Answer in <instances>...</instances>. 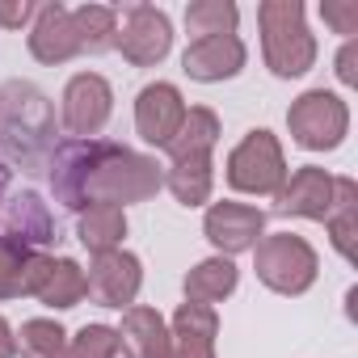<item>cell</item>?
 I'll use <instances>...</instances> for the list:
<instances>
[{
  "label": "cell",
  "mask_w": 358,
  "mask_h": 358,
  "mask_svg": "<svg viewBox=\"0 0 358 358\" xmlns=\"http://www.w3.org/2000/svg\"><path fill=\"white\" fill-rule=\"evenodd\" d=\"M30 262V249L13 245L0 236V299H17L22 295V270Z\"/></svg>",
  "instance_id": "29"
},
{
  "label": "cell",
  "mask_w": 358,
  "mask_h": 358,
  "mask_svg": "<svg viewBox=\"0 0 358 358\" xmlns=\"http://www.w3.org/2000/svg\"><path fill=\"white\" fill-rule=\"evenodd\" d=\"M51 135H55L51 106L34 85L26 80L0 85V152L9 160L34 164L51 148Z\"/></svg>",
  "instance_id": "2"
},
{
  "label": "cell",
  "mask_w": 358,
  "mask_h": 358,
  "mask_svg": "<svg viewBox=\"0 0 358 358\" xmlns=\"http://www.w3.org/2000/svg\"><path fill=\"white\" fill-rule=\"evenodd\" d=\"M114 47H118L122 59L135 64V68H152V64H160V59L169 55V47H173L169 13L156 9V5H127Z\"/></svg>",
  "instance_id": "7"
},
{
  "label": "cell",
  "mask_w": 358,
  "mask_h": 358,
  "mask_svg": "<svg viewBox=\"0 0 358 358\" xmlns=\"http://www.w3.org/2000/svg\"><path fill=\"white\" fill-rule=\"evenodd\" d=\"M291 139L308 152H333L350 135V106L329 89H308L287 110Z\"/></svg>",
  "instance_id": "5"
},
{
  "label": "cell",
  "mask_w": 358,
  "mask_h": 358,
  "mask_svg": "<svg viewBox=\"0 0 358 358\" xmlns=\"http://www.w3.org/2000/svg\"><path fill=\"white\" fill-rule=\"evenodd\" d=\"M97 152H101V139H68V143H59L51 152L47 177H51L55 203H64L68 211L89 207V177H93Z\"/></svg>",
  "instance_id": "8"
},
{
  "label": "cell",
  "mask_w": 358,
  "mask_h": 358,
  "mask_svg": "<svg viewBox=\"0 0 358 358\" xmlns=\"http://www.w3.org/2000/svg\"><path fill=\"white\" fill-rule=\"evenodd\" d=\"M30 55L38 64H68L72 55H80L68 5H59V0L55 5H38L34 26H30Z\"/></svg>",
  "instance_id": "17"
},
{
  "label": "cell",
  "mask_w": 358,
  "mask_h": 358,
  "mask_svg": "<svg viewBox=\"0 0 358 358\" xmlns=\"http://www.w3.org/2000/svg\"><path fill=\"white\" fill-rule=\"evenodd\" d=\"M118 350L122 358H169V324L156 308L131 303L118 324Z\"/></svg>",
  "instance_id": "18"
},
{
  "label": "cell",
  "mask_w": 358,
  "mask_h": 358,
  "mask_svg": "<svg viewBox=\"0 0 358 358\" xmlns=\"http://www.w3.org/2000/svg\"><path fill=\"white\" fill-rule=\"evenodd\" d=\"M215 143H220V114L207 106H194V110H186L182 127L164 143V152H169V160H190V156H211Z\"/></svg>",
  "instance_id": "20"
},
{
  "label": "cell",
  "mask_w": 358,
  "mask_h": 358,
  "mask_svg": "<svg viewBox=\"0 0 358 358\" xmlns=\"http://www.w3.org/2000/svg\"><path fill=\"white\" fill-rule=\"evenodd\" d=\"M72 30H76L80 55H106V51H114V38H118V9L80 5V9H72Z\"/></svg>",
  "instance_id": "25"
},
{
  "label": "cell",
  "mask_w": 358,
  "mask_h": 358,
  "mask_svg": "<svg viewBox=\"0 0 358 358\" xmlns=\"http://www.w3.org/2000/svg\"><path fill=\"white\" fill-rule=\"evenodd\" d=\"M257 26H262V51L266 68L282 80L303 76L316 64V38L303 22L299 0H262L257 5Z\"/></svg>",
  "instance_id": "3"
},
{
  "label": "cell",
  "mask_w": 358,
  "mask_h": 358,
  "mask_svg": "<svg viewBox=\"0 0 358 358\" xmlns=\"http://www.w3.org/2000/svg\"><path fill=\"white\" fill-rule=\"evenodd\" d=\"M211 186H215V173H211V156H190V160H173L164 173V190L182 203V207H203L211 203Z\"/></svg>",
  "instance_id": "23"
},
{
  "label": "cell",
  "mask_w": 358,
  "mask_h": 358,
  "mask_svg": "<svg viewBox=\"0 0 358 358\" xmlns=\"http://www.w3.org/2000/svg\"><path fill=\"white\" fill-rule=\"evenodd\" d=\"M143 287V266L135 253L127 249H114V253H97L89 274H85V295L101 308H131L135 295Z\"/></svg>",
  "instance_id": "9"
},
{
  "label": "cell",
  "mask_w": 358,
  "mask_h": 358,
  "mask_svg": "<svg viewBox=\"0 0 358 358\" xmlns=\"http://www.w3.org/2000/svg\"><path fill=\"white\" fill-rule=\"evenodd\" d=\"M5 199H9V169L0 164V207H5Z\"/></svg>",
  "instance_id": "34"
},
{
  "label": "cell",
  "mask_w": 358,
  "mask_h": 358,
  "mask_svg": "<svg viewBox=\"0 0 358 358\" xmlns=\"http://www.w3.org/2000/svg\"><path fill=\"white\" fill-rule=\"evenodd\" d=\"M17 350H22V358H64V354H68V333H64L59 320L34 316V320L22 324Z\"/></svg>",
  "instance_id": "27"
},
{
  "label": "cell",
  "mask_w": 358,
  "mask_h": 358,
  "mask_svg": "<svg viewBox=\"0 0 358 358\" xmlns=\"http://www.w3.org/2000/svg\"><path fill=\"white\" fill-rule=\"evenodd\" d=\"M329 207H333V173L320 169V164L295 169L287 182H282V190L274 194V211L278 215H299V220L324 224Z\"/></svg>",
  "instance_id": "13"
},
{
  "label": "cell",
  "mask_w": 358,
  "mask_h": 358,
  "mask_svg": "<svg viewBox=\"0 0 358 358\" xmlns=\"http://www.w3.org/2000/svg\"><path fill=\"white\" fill-rule=\"evenodd\" d=\"M324 228L333 236V249L345 262H358V186L350 177H333V207L324 215Z\"/></svg>",
  "instance_id": "19"
},
{
  "label": "cell",
  "mask_w": 358,
  "mask_h": 358,
  "mask_svg": "<svg viewBox=\"0 0 358 358\" xmlns=\"http://www.w3.org/2000/svg\"><path fill=\"white\" fill-rule=\"evenodd\" d=\"M253 270L257 278L278 291V295H303L312 282H316V249L295 236V232H274V236H262L253 245Z\"/></svg>",
  "instance_id": "4"
},
{
  "label": "cell",
  "mask_w": 358,
  "mask_h": 358,
  "mask_svg": "<svg viewBox=\"0 0 358 358\" xmlns=\"http://www.w3.org/2000/svg\"><path fill=\"white\" fill-rule=\"evenodd\" d=\"M76 236H80V245L93 257L97 253H114V249H122V236H127V211L110 207V203H93L89 211H80Z\"/></svg>",
  "instance_id": "21"
},
{
  "label": "cell",
  "mask_w": 358,
  "mask_h": 358,
  "mask_svg": "<svg viewBox=\"0 0 358 358\" xmlns=\"http://www.w3.org/2000/svg\"><path fill=\"white\" fill-rule=\"evenodd\" d=\"M0 236L30 253H43V245L55 241V220H51L47 203L34 190H26V194L5 199V207H0Z\"/></svg>",
  "instance_id": "14"
},
{
  "label": "cell",
  "mask_w": 358,
  "mask_h": 358,
  "mask_svg": "<svg viewBox=\"0 0 358 358\" xmlns=\"http://www.w3.org/2000/svg\"><path fill=\"white\" fill-rule=\"evenodd\" d=\"M118 354V329L110 324H85L76 337H68L64 358H114Z\"/></svg>",
  "instance_id": "28"
},
{
  "label": "cell",
  "mask_w": 358,
  "mask_h": 358,
  "mask_svg": "<svg viewBox=\"0 0 358 358\" xmlns=\"http://www.w3.org/2000/svg\"><path fill=\"white\" fill-rule=\"evenodd\" d=\"M249 51L236 34H215V38H199L186 47L182 55V72L199 85H215V80H232L245 68Z\"/></svg>",
  "instance_id": "15"
},
{
  "label": "cell",
  "mask_w": 358,
  "mask_h": 358,
  "mask_svg": "<svg viewBox=\"0 0 358 358\" xmlns=\"http://www.w3.org/2000/svg\"><path fill=\"white\" fill-rule=\"evenodd\" d=\"M287 182V156H282V143L257 127L249 131L232 156H228V186L241 190V194H278Z\"/></svg>",
  "instance_id": "6"
},
{
  "label": "cell",
  "mask_w": 358,
  "mask_h": 358,
  "mask_svg": "<svg viewBox=\"0 0 358 358\" xmlns=\"http://www.w3.org/2000/svg\"><path fill=\"white\" fill-rule=\"evenodd\" d=\"M38 303L64 312V308H76L85 299V270L72 262V257H47V270L38 278V291H34Z\"/></svg>",
  "instance_id": "22"
},
{
  "label": "cell",
  "mask_w": 358,
  "mask_h": 358,
  "mask_svg": "<svg viewBox=\"0 0 358 358\" xmlns=\"http://www.w3.org/2000/svg\"><path fill=\"white\" fill-rule=\"evenodd\" d=\"M110 110H114V89H110L106 76L80 72V76L68 80V89H64V127L76 139H97V131L110 122Z\"/></svg>",
  "instance_id": "10"
},
{
  "label": "cell",
  "mask_w": 358,
  "mask_h": 358,
  "mask_svg": "<svg viewBox=\"0 0 358 358\" xmlns=\"http://www.w3.org/2000/svg\"><path fill=\"white\" fill-rule=\"evenodd\" d=\"M320 17L333 34H358V0H324Z\"/></svg>",
  "instance_id": "30"
},
{
  "label": "cell",
  "mask_w": 358,
  "mask_h": 358,
  "mask_svg": "<svg viewBox=\"0 0 358 358\" xmlns=\"http://www.w3.org/2000/svg\"><path fill=\"white\" fill-rule=\"evenodd\" d=\"M220 316L207 303H182L169 324V358H215Z\"/></svg>",
  "instance_id": "16"
},
{
  "label": "cell",
  "mask_w": 358,
  "mask_h": 358,
  "mask_svg": "<svg viewBox=\"0 0 358 358\" xmlns=\"http://www.w3.org/2000/svg\"><path fill=\"white\" fill-rule=\"evenodd\" d=\"M262 228H266V211H257L249 203H211V211L203 220V232L220 249V257L249 253L262 241Z\"/></svg>",
  "instance_id": "12"
},
{
  "label": "cell",
  "mask_w": 358,
  "mask_h": 358,
  "mask_svg": "<svg viewBox=\"0 0 358 358\" xmlns=\"http://www.w3.org/2000/svg\"><path fill=\"white\" fill-rule=\"evenodd\" d=\"M236 5L232 0H194V5L186 9V30L199 38H215V34H236Z\"/></svg>",
  "instance_id": "26"
},
{
  "label": "cell",
  "mask_w": 358,
  "mask_h": 358,
  "mask_svg": "<svg viewBox=\"0 0 358 358\" xmlns=\"http://www.w3.org/2000/svg\"><path fill=\"white\" fill-rule=\"evenodd\" d=\"M34 13H38L34 0H0V26H5V30H22V26H30Z\"/></svg>",
  "instance_id": "31"
},
{
  "label": "cell",
  "mask_w": 358,
  "mask_h": 358,
  "mask_svg": "<svg viewBox=\"0 0 358 358\" xmlns=\"http://www.w3.org/2000/svg\"><path fill=\"white\" fill-rule=\"evenodd\" d=\"M160 186H164V169L156 164V156H143V152H131L114 139H101V152H97V164L89 177V207L110 203V207L127 211V203H143Z\"/></svg>",
  "instance_id": "1"
},
{
  "label": "cell",
  "mask_w": 358,
  "mask_h": 358,
  "mask_svg": "<svg viewBox=\"0 0 358 358\" xmlns=\"http://www.w3.org/2000/svg\"><path fill=\"white\" fill-rule=\"evenodd\" d=\"M337 80H341L345 89L358 85V38H350V43L337 51Z\"/></svg>",
  "instance_id": "32"
},
{
  "label": "cell",
  "mask_w": 358,
  "mask_h": 358,
  "mask_svg": "<svg viewBox=\"0 0 358 358\" xmlns=\"http://www.w3.org/2000/svg\"><path fill=\"white\" fill-rule=\"evenodd\" d=\"M236 282H241V270L232 266V257H207L186 274V299L211 308V303L228 299L236 291Z\"/></svg>",
  "instance_id": "24"
},
{
  "label": "cell",
  "mask_w": 358,
  "mask_h": 358,
  "mask_svg": "<svg viewBox=\"0 0 358 358\" xmlns=\"http://www.w3.org/2000/svg\"><path fill=\"white\" fill-rule=\"evenodd\" d=\"M17 354V333H13V324L0 316V358H13Z\"/></svg>",
  "instance_id": "33"
},
{
  "label": "cell",
  "mask_w": 358,
  "mask_h": 358,
  "mask_svg": "<svg viewBox=\"0 0 358 358\" xmlns=\"http://www.w3.org/2000/svg\"><path fill=\"white\" fill-rule=\"evenodd\" d=\"M186 118V101H182V89L169 85V80H156V85H143L139 97H135V131L143 143L152 148H164L177 127Z\"/></svg>",
  "instance_id": "11"
}]
</instances>
